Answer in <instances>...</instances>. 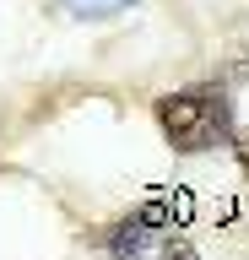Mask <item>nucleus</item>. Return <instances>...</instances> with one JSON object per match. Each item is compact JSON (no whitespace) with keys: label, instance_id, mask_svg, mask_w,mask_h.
I'll use <instances>...</instances> for the list:
<instances>
[{"label":"nucleus","instance_id":"f257e3e1","mask_svg":"<svg viewBox=\"0 0 249 260\" xmlns=\"http://www.w3.org/2000/svg\"><path fill=\"white\" fill-rule=\"evenodd\" d=\"M152 119L179 157H206L217 146H228L238 130V109L222 81H190V87L163 92L152 103Z\"/></svg>","mask_w":249,"mask_h":260},{"label":"nucleus","instance_id":"f03ea898","mask_svg":"<svg viewBox=\"0 0 249 260\" xmlns=\"http://www.w3.org/2000/svg\"><path fill=\"white\" fill-rule=\"evenodd\" d=\"M163 239H168V222H163V206L152 201V206L130 211V217H125L114 233H109L103 255H109V260H152Z\"/></svg>","mask_w":249,"mask_h":260},{"label":"nucleus","instance_id":"7ed1b4c3","mask_svg":"<svg viewBox=\"0 0 249 260\" xmlns=\"http://www.w3.org/2000/svg\"><path fill=\"white\" fill-rule=\"evenodd\" d=\"M70 16H82V22H103V16H119L125 6H135V0H60Z\"/></svg>","mask_w":249,"mask_h":260},{"label":"nucleus","instance_id":"20e7f679","mask_svg":"<svg viewBox=\"0 0 249 260\" xmlns=\"http://www.w3.org/2000/svg\"><path fill=\"white\" fill-rule=\"evenodd\" d=\"M228 146H233V162H238V174L249 179V130H233V141H228Z\"/></svg>","mask_w":249,"mask_h":260}]
</instances>
